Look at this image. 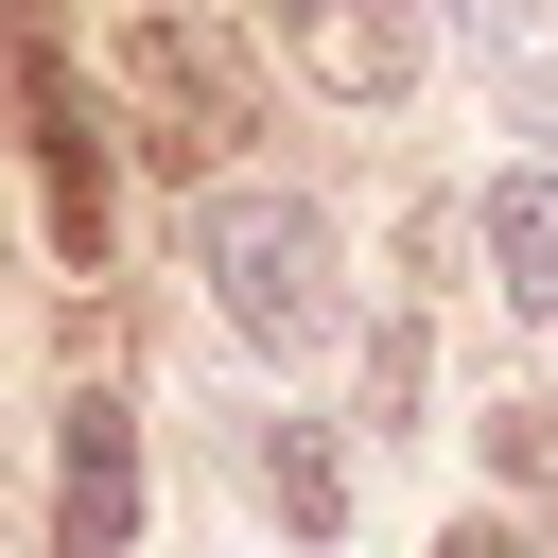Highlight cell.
Segmentation results:
<instances>
[{"instance_id": "9c48e42d", "label": "cell", "mask_w": 558, "mask_h": 558, "mask_svg": "<svg viewBox=\"0 0 558 558\" xmlns=\"http://www.w3.org/2000/svg\"><path fill=\"white\" fill-rule=\"evenodd\" d=\"M453 35H488V52H523V0H453Z\"/></svg>"}, {"instance_id": "5b68a950", "label": "cell", "mask_w": 558, "mask_h": 558, "mask_svg": "<svg viewBox=\"0 0 558 558\" xmlns=\"http://www.w3.org/2000/svg\"><path fill=\"white\" fill-rule=\"evenodd\" d=\"M296 35H314V87H349V105H384L418 70V0H314Z\"/></svg>"}, {"instance_id": "8992f818", "label": "cell", "mask_w": 558, "mask_h": 558, "mask_svg": "<svg viewBox=\"0 0 558 558\" xmlns=\"http://www.w3.org/2000/svg\"><path fill=\"white\" fill-rule=\"evenodd\" d=\"M488 262H506L523 314H558V174H506L488 192Z\"/></svg>"}, {"instance_id": "8fae6325", "label": "cell", "mask_w": 558, "mask_h": 558, "mask_svg": "<svg viewBox=\"0 0 558 558\" xmlns=\"http://www.w3.org/2000/svg\"><path fill=\"white\" fill-rule=\"evenodd\" d=\"M523 140H558V70H523Z\"/></svg>"}, {"instance_id": "ba28073f", "label": "cell", "mask_w": 558, "mask_h": 558, "mask_svg": "<svg viewBox=\"0 0 558 558\" xmlns=\"http://www.w3.org/2000/svg\"><path fill=\"white\" fill-rule=\"evenodd\" d=\"M418 384H436V331H418V314H384V331H366V418H384V436H418Z\"/></svg>"}, {"instance_id": "30bf717a", "label": "cell", "mask_w": 558, "mask_h": 558, "mask_svg": "<svg viewBox=\"0 0 558 558\" xmlns=\"http://www.w3.org/2000/svg\"><path fill=\"white\" fill-rule=\"evenodd\" d=\"M436 558H523V523H436Z\"/></svg>"}, {"instance_id": "52a82bcc", "label": "cell", "mask_w": 558, "mask_h": 558, "mask_svg": "<svg viewBox=\"0 0 558 558\" xmlns=\"http://www.w3.org/2000/svg\"><path fill=\"white\" fill-rule=\"evenodd\" d=\"M262 506H279L296 541H331V523H349V471H331V436H314V418H279V436H262Z\"/></svg>"}, {"instance_id": "7a4b0ae2", "label": "cell", "mask_w": 558, "mask_h": 558, "mask_svg": "<svg viewBox=\"0 0 558 558\" xmlns=\"http://www.w3.org/2000/svg\"><path fill=\"white\" fill-rule=\"evenodd\" d=\"M122 122H140L157 174H209V157L262 122V87H244V52H227L209 17H122Z\"/></svg>"}, {"instance_id": "277c9868", "label": "cell", "mask_w": 558, "mask_h": 558, "mask_svg": "<svg viewBox=\"0 0 558 558\" xmlns=\"http://www.w3.org/2000/svg\"><path fill=\"white\" fill-rule=\"evenodd\" d=\"M52 541H70V558H140V418H122V401H70V488H52Z\"/></svg>"}, {"instance_id": "7c38bea8", "label": "cell", "mask_w": 558, "mask_h": 558, "mask_svg": "<svg viewBox=\"0 0 558 558\" xmlns=\"http://www.w3.org/2000/svg\"><path fill=\"white\" fill-rule=\"evenodd\" d=\"M279 17H314V0H279Z\"/></svg>"}, {"instance_id": "6da1fadb", "label": "cell", "mask_w": 558, "mask_h": 558, "mask_svg": "<svg viewBox=\"0 0 558 558\" xmlns=\"http://www.w3.org/2000/svg\"><path fill=\"white\" fill-rule=\"evenodd\" d=\"M192 262H209V296H227L244 349H314L331 331V209L314 192H209Z\"/></svg>"}, {"instance_id": "3957f363", "label": "cell", "mask_w": 558, "mask_h": 558, "mask_svg": "<svg viewBox=\"0 0 558 558\" xmlns=\"http://www.w3.org/2000/svg\"><path fill=\"white\" fill-rule=\"evenodd\" d=\"M0 52H17V122H35V174H52V244L105 262V122L52 52V0H0Z\"/></svg>"}]
</instances>
